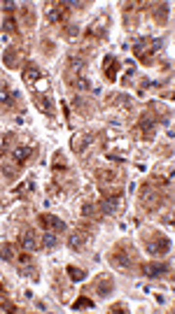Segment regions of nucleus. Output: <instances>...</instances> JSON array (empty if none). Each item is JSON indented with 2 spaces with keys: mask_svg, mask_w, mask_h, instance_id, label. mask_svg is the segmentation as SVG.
<instances>
[{
  "mask_svg": "<svg viewBox=\"0 0 175 314\" xmlns=\"http://www.w3.org/2000/svg\"><path fill=\"white\" fill-rule=\"evenodd\" d=\"M38 224L45 230H49V233H63V230H66V221L58 219L56 214H49V212L38 214Z\"/></svg>",
  "mask_w": 175,
  "mask_h": 314,
  "instance_id": "39448f33",
  "label": "nucleus"
},
{
  "mask_svg": "<svg viewBox=\"0 0 175 314\" xmlns=\"http://www.w3.org/2000/svg\"><path fill=\"white\" fill-rule=\"evenodd\" d=\"M66 275H68L70 282H82V279H87V270H82L79 266H68Z\"/></svg>",
  "mask_w": 175,
  "mask_h": 314,
  "instance_id": "b1692460",
  "label": "nucleus"
},
{
  "mask_svg": "<svg viewBox=\"0 0 175 314\" xmlns=\"http://www.w3.org/2000/svg\"><path fill=\"white\" fill-rule=\"evenodd\" d=\"M161 49V40H150V38H143L136 42V47H133V54H136L143 63H150L152 56H154L156 51Z\"/></svg>",
  "mask_w": 175,
  "mask_h": 314,
  "instance_id": "f03ea898",
  "label": "nucleus"
},
{
  "mask_svg": "<svg viewBox=\"0 0 175 314\" xmlns=\"http://www.w3.org/2000/svg\"><path fill=\"white\" fill-rule=\"evenodd\" d=\"M96 207H98V212H100V214H115L117 209H119V198H115V196H105V198L100 200Z\"/></svg>",
  "mask_w": 175,
  "mask_h": 314,
  "instance_id": "dca6fc26",
  "label": "nucleus"
},
{
  "mask_svg": "<svg viewBox=\"0 0 175 314\" xmlns=\"http://www.w3.org/2000/svg\"><path fill=\"white\" fill-rule=\"evenodd\" d=\"M21 77H24V82H26L28 86H33L40 77H42V70H40L38 66H33V63H26L24 70H21Z\"/></svg>",
  "mask_w": 175,
  "mask_h": 314,
  "instance_id": "2eb2a0df",
  "label": "nucleus"
},
{
  "mask_svg": "<svg viewBox=\"0 0 175 314\" xmlns=\"http://www.w3.org/2000/svg\"><path fill=\"white\" fill-rule=\"evenodd\" d=\"M14 140H17V135L14 133H7L5 137H2V147H0V156H5V154L10 152V147L14 144Z\"/></svg>",
  "mask_w": 175,
  "mask_h": 314,
  "instance_id": "c85d7f7f",
  "label": "nucleus"
},
{
  "mask_svg": "<svg viewBox=\"0 0 175 314\" xmlns=\"http://www.w3.org/2000/svg\"><path fill=\"white\" fill-rule=\"evenodd\" d=\"M0 310H2V312H19V307L7 303V300H0Z\"/></svg>",
  "mask_w": 175,
  "mask_h": 314,
  "instance_id": "2f4dec72",
  "label": "nucleus"
},
{
  "mask_svg": "<svg viewBox=\"0 0 175 314\" xmlns=\"http://www.w3.org/2000/svg\"><path fill=\"white\" fill-rule=\"evenodd\" d=\"M2 295H5V286H2V279H0V300H2Z\"/></svg>",
  "mask_w": 175,
  "mask_h": 314,
  "instance_id": "c9c22d12",
  "label": "nucleus"
},
{
  "mask_svg": "<svg viewBox=\"0 0 175 314\" xmlns=\"http://www.w3.org/2000/svg\"><path fill=\"white\" fill-rule=\"evenodd\" d=\"M19 56H21L19 47H7L5 51H2V63L14 70V67H19Z\"/></svg>",
  "mask_w": 175,
  "mask_h": 314,
  "instance_id": "a211bd4d",
  "label": "nucleus"
},
{
  "mask_svg": "<svg viewBox=\"0 0 175 314\" xmlns=\"http://www.w3.org/2000/svg\"><path fill=\"white\" fill-rule=\"evenodd\" d=\"M145 249L152 254V256H166L171 251V240L164 238V235H152V238H145Z\"/></svg>",
  "mask_w": 175,
  "mask_h": 314,
  "instance_id": "7ed1b4c3",
  "label": "nucleus"
},
{
  "mask_svg": "<svg viewBox=\"0 0 175 314\" xmlns=\"http://www.w3.org/2000/svg\"><path fill=\"white\" fill-rule=\"evenodd\" d=\"M138 131H140V135H143L145 140H150L156 131V116L152 114V112H145V114L140 116V121H138Z\"/></svg>",
  "mask_w": 175,
  "mask_h": 314,
  "instance_id": "f8f14e48",
  "label": "nucleus"
},
{
  "mask_svg": "<svg viewBox=\"0 0 175 314\" xmlns=\"http://www.w3.org/2000/svg\"><path fill=\"white\" fill-rule=\"evenodd\" d=\"M14 7H17L14 2H2V10L7 12V14H12V12H14Z\"/></svg>",
  "mask_w": 175,
  "mask_h": 314,
  "instance_id": "f704fd0d",
  "label": "nucleus"
},
{
  "mask_svg": "<svg viewBox=\"0 0 175 314\" xmlns=\"http://www.w3.org/2000/svg\"><path fill=\"white\" fill-rule=\"evenodd\" d=\"M2 30H7V33H14V30H17V19H14L12 14L5 17V21H2Z\"/></svg>",
  "mask_w": 175,
  "mask_h": 314,
  "instance_id": "7c9ffc66",
  "label": "nucleus"
},
{
  "mask_svg": "<svg viewBox=\"0 0 175 314\" xmlns=\"http://www.w3.org/2000/svg\"><path fill=\"white\" fill-rule=\"evenodd\" d=\"M0 170H2V175H5V177H7V179H17V177H19V165H17V163L14 161H2L0 163Z\"/></svg>",
  "mask_w": 175,
  "mask_h": 314,
  "instance_id": "4be33fe9",
  "label": "nucleus"
},
{
  "mask_svg": "<svg viewBox=\"0 0 175 314\" xmlns=\"http://www.w3.org/2000/svg\"><path fill=\"white\" fill-rule=\"evenodd\" d=\"M70 82H73V86L77 89V91H94V84L89 82L84 75H75V77H70Z\"/></svg>",
  "mask_w": 175,
  "mask_h": 314,
  "instance_id": "5701e85b",
  "label": "nucleus"
},
{
  "mask_svg": "<svg viewBox=\"0 0 175 314\" xmlns=\"http://www.w3.org/2000/svg\"><path fill=\"white\" fill-rule=\"evenodd\" d=\"M159 193H156L152 186H150V181H147L145 186H143V196H140V202L145 205V207H150V209H154L156 207V202H159Z\"/></svg>",
  "mask_w": 175,
  "mask_h": 314,
  "instance_id": "4468645a",
  "label": "nucleus"
},
{
  "mask_svg": "<svg viewBox=\"0 0 175 314\" xmlns=\"http://www.w3.org/2000/svg\"><path fill=\"white\" fill-rule=\"evenodd\" d=\"M40 247H45V249H54V247H58V238L54 235V233L45 230V235H42V240H40Z\"/></svg>",
  "mask_w": 175,
  "mask_h": 314,
  "instance_id": "393cba45",
  "label": "nucleus"
},
{
  "mask_svg": "<svg viewBox=\"0 0 175 314\" xmlns=\"http://www.w3.org/2000/svg\"><path fill=\"white\" fill-rule=\"evenodd\" d=\"M119 70H122L119 61H117L115 56H105V67H103V72H105V77L110 79V82H117V75H119Z\"/></svg>",
  "mask_w": 175,
  "mask_h": 314,
  "instance_id": "f3484780",
  "label": "nucleus"
},
{
  "mask_svg": "<svg viewBox=\"0 0 175 314\" xmlns=\"http://www.w3.org/2000/svg\"><path fill=\"white\" fill-rule=\"evenodd\" d=\"M126 314V310H124V305L122 303H117V305H112V307H110V314Z\"/></svg>",
  "mask_w": 175,
  "mask_h": 314,
  "instance_id": "473e14b6",
  "label": "nucleus"
},
{
  "mask_svg": "<svg viewBox=\"0 0 175 314\" xmlns=\"http://www.w3.org/2000/svg\"><path fill=\"white\" fill-rule=\"evenodd\" d=\"M33 103L38 107V112H42V114H47V116L56 114V103H54L47 93H35L33 95Z\"/></svg>",
  "mask_w": 175,
  "mask_h": 314,
  "instance_id": "9b49d317",
  "label": "nucleus"
},
{
  "mask_svg": "<svg viewBox=\"0 0 175 314\" xmlns=\"http://www.w3.org/2000/svg\"><path fill=\"white\" fill-rule=\"evenodd\" d=\"M82 214H84L87 219H94V217H98V207L94 202H84V205H82Z\"/></svg>",
  "mask_w": 175,
  "mask_h": 314,
  "instance_id": "c756f323",
  "label": "nucleus"
},
{
  "mask_svg": "<svg viewBox=\"0 0 175 314\" xmlns=\"http://www.w3.org/2000/svg\"><path fill=\"white\" fill-rule=\"evenodd\" d=\"M33 147L30 144H17V147H12V152H10V156H12V161L17 163V165H24V163H28V158L33 156Z\"/></svg>",
  "mask_w": 175,
  "mask_h": 314,
  "instance_id": "ddd939ff",
  "label": "nucleus"
},
{
  "mask_svg": "<svg viewBox=\"0 0 175 314\" xmlns=\"http://www.w3.org/2000/svg\"><path fill=\"white\" fill-rule=\"evenodd\" d=\"M84 242H87V233H82V230H77V233H70L68 247L73 249V251H82V249H84Z\"/></svg>",
  "mask_w": 175,
  "mask_h": 314,
  "instance_id": "aec40b11",
  "label": "nucleus"
},
{
  "mask_svg": "<svg viewBox=\"0 0 175 314\" xmlns=\"http://www.w3.org/2000/svg\"><path fill=\"white\" fill-rule=\"evenodd\" d=\"M89 307H94V300L87 298V295H79L77 300L73 303V310H75V312H82V310H89Z\"/></svg>",
  "mask_w": 175,
  "mask_h": 314,
  "instance_id": "bb28decb",
  "label": "nucleus"
},
{
  "mask_svg": "<svg viewBox=\"0 0 175 314\" xmlns=\"http://www.w3.org/2000/svg\"><path fill=\"white\" fill-rule=\"evenodd\" d=\"M152 14H154V19L159 21V23H166V21H168V5H166V2L156 5V10H152Z\"/></svg>",
  "mask_w": 175,
  "mask_h": 314,
  "instance_id": "a878e982",
  "label": "nucleus"
},
{
  "mask_svg": "<svg viewBox=\"0 0 175 314\" xmlns=\"http://www.w3.org/2000/svg\"><path fill=\"white\" fill-rule=\"evenodd\" d=\"M68 2H51L49 5V10H47V17L51 23H63V21L68 19Z\"/></svg>",
  "mask_w": 175,
  "mask_h": 314,
  "instance_id": "9d476101",
  "label": "nucleus"
},
{
  "mask_svg": "<svg viewBox=\"0 0 175 314\" xmlns=\"http://www.w3.org/2000/svg\"><path fill=\"white\" fill-rule=\"evenodd\" d=\"M19 247L24 249V251H35V249L40 247V238H38V233L33 228H24L19 233Z\"/></svg>",
  "mask_w": 175,
  "mask_h": 314,
  "instance_id": "6e6552de",
  "label": "nucleus"
},
{
  "mask_svg": "<svg viewBox=\"0 0 175 314\" xmlns=\"http://www.w3.org/2000/svg\"><path fill=\"white\" fill-rule=\"evenodd\" d=\"M94 142V135H89V133H82L77 135V137H73V142H70V147H73V152L75 154H82L84 149H87L89 144Z\"/></svg>",
  "mask_w": 175,
  "mask_h": 314,
  "instance_id": "6ab92c4d",
  "label": "nucleus"
},
{
  "mask_svg": "<svg viewBox=\"0 0 175 314\" xmlns=\"http://www.w3.org/2000/svg\"><path fill=\"white\" fill-rule=\"evenodd\" d=\"M66 28H68V30H66V35H68V38H75V35L79 33L77 26H66Z\"/></svg>",
  "mask_w": 175,
  "mask_h": 314,
  "instance_id": "72a5a7b5",
  "label": "nucleus"
},
{
  "mask_svg": "<svg viewBox=\"0 0 175 314\" xmlns=\"http://www.w3.org/2000/svg\"><path fill=\"white\" fill-rule=\"evenodd\" d=\"M73 107L77 110L79 114H89V100H87V98H79V95H75V100H73Z\"/></svg>",
  "mask_w": 175,
  "mask_h": 314,
  "instance_id": "cd10ccee",
  "label": "nucleus"
},
{
  "mask_svg": "<svg viewBox=\"0 0 175 314\" xmlns=\"http://www.w3.org/2000/svg\"><path fill=\"white\" fill-rule=\"evenodd\" d=\"M110 261V266L117 268V270H122V272H128L133 263H136V254H133V247H128V245H117L115 251L107 256Z\"/></svg>",
  "mask_w": 175,
  "mask_h": 314,
  "instance_id": "f257e3e1",
  "label": "nucleus"
},
{
  "mask_svg": "<svg viewBox=\"0 0 175 314\" xmlns=\"http://www.w3.org/2000/svg\"><path fill=\"white\" fill-rule=\"evenodd\" d=\"M140 272L145 277H150V279H159V277H166L171 272V266L168 263H143Z\"/></svg>",
  "mask_w": 175,
  "mask_h": 314,
  "instance_id": "1a4fd4ad",
  "label": "nucleus"
},
{
  "mask_svg": "<svg viewBox=\"0 0 175 314\" xmlns=\"http://www.w3.org/2000/svg\"><path fill=\"white\" fill-rule=\"evenodd\" d=\"M91 289H94V293H96L98 298H107V295L115 291V279H112V275L103 272V275H98L96 279H94Z\"/></svg>",
  "mask_w": 175,
  "mask_h": 314,
  "instance_id": "20e7f679",
  "label": "nucleus"
},
{
  "mask_svg": "<svg viewBox=\"0 0 175 314\" xmlns=\"http://www.w3.org/2000/svg\"><path fill=\"white\" fill-rule=\"evenodd\" d=\"M17 103H21L19 91H10V86L5 82H0V110H10Z\"/></svg>",
  "mask_w": 175,
  "mask_h": 314,
  "instance_id": "0eeeda50",
  "label": "nucleus"
},
{
  "mask_svg": "<svg viewBox=\"0 0 175 314\" xmlns=\"http://www.w3.org/2000/svg\"><path fill=\"white\" fill-rule=\"evenodd\" d=\"M0 258H2L5 263H14V261H17V249H14V245L2 242V245H0Z\"/></svg>",
  "mask_w": 175,
  "mask_h": 314,
  "instance_id": "412c9836",
  "label": "nucleus"
},
{
  "mask_svg": "<svg viewBox=\"0 0 175 314\" xmlns=\"http://www.w3.org/2000/svg\"><path fill=\"white\" fill-rule=\"evenodd\" d=\"M17 263H19V275L30 277V279H38V277H40L38 268L33 266V256H30V251H24V254H19Z\"/></svg>",
  "mask_w": 175,
  "mask_h": 314,
  "instance_id": "423d86ee",
  "label": "nucleus"
}]
</instances>
